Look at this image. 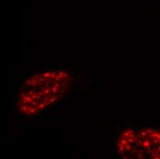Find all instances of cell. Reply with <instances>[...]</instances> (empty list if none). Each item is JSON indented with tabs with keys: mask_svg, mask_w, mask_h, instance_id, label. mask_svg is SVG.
<instances>
[{
	"mask_svg": "<svg viewBox=\"0 0 160 159\" xmlns=\"http://www.w3.org/2000/svg\"><path fill=\"white\" fill-rule=\"evenodd\" d=\"M72 86L73 74L67 68L58 66L38 71L20 84L15 111L22 117H37L63 100Z\"/></svg>",
	"mask_w": 160,
	"mask_h": 159,
	"instance_id": "cell-1",
	"label": "cell"
},
{
	"mask_svg": "<svg viewBox=\"0 0 160 159\" xmlns=\"http://www.w3.org/2000/svg\"><path fill=\"white\" fill-rule=\"evenodd\" d=\"M136 141L142 159H160V126H135Z\"/></svg>",
	"mask_w": 160,
	"mask_h": 159,
	"instance_id": "cell-2",
	"label": "cell"
},
{
	"mask_svg": "<svg viewBox=\"0 0 160 159\" xmlns=\"http://www.w3.org/2000/svg\"><path fill=\"white\" fill-rule=\"evenodd\" d=\"M115 148L121 158L142 159L136 141L135 126L132 124L124 125L117 132Z\"/></svg>",
	"mask_w": 160,
	"mask_h": 159,
	"instance_id": "cell-3",
	"label": "cell"
}]
</instances>
